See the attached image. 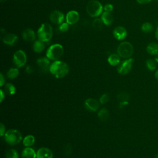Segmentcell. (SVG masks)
<instances>
[{"mask_svg": "<svg viewBox=\"0 0 158 158\" xmlns=\"http://www.w3.org/2000/svg\"><path fill=\"white\" fill-rule=\"evenodd\" d=\"M5 83V78L2 73H0V86H2Z\"/></svg>", "mask_w": 158, "mask_h": 158, "instance_id": "cell-38", "label": "cell"}, {"mask_svg": "<svg viewBox=\"0 0 158 158\" xmlns=\"http://www.w3.org/2000/svg\"><path fill=\"white\" fill-rule=\"evenodd\" d=\"M5 131H6V128L4 125L2 123H1L0 124V135L1 136H4L5 134Z\"/></svg>", "mask_w": 158, "mask_h": 158, "instance_id": "cell-34", "label": "cell"}, {"mask_svg": "<svg viewBox=\"0 0 158 158\" xmlns=\"http://www.w3.org/2000/svg\"><path fill=\"white\" fill-rule=\"evenodd\" d=\"M13 62L17 67L24 66L27 62V56L23 50L17 51L13 56Z\"/></svg>", "mask_w": 158, "mask_h": 158, "instance_id": "cell-7", "label": "cell"}, {"mask_svg": "<svg viewBox=\"0 0 158 158\" xmlns=\"http://www.w3.org/2000/svg\"><path fill=\"white\" fill-rule=\"evenodd\" d=\"M25 71L27 73L31 74L33 72V68L31 65H27L25 68Z\"/></svg>", "mask_w": 158, "mask_h": 158, "instance_id": "cell-36", "label": "cell"}, {"mask_svg": "<svg viewBox=\"0 0 158 158\" xmlns=\"http://www.w3.org/2000/svg\"><path fill=\"white\" fill-rule=\"evenodd\" d=\"M79 19V14L76 10H70L68 12L65 17L66 22H67L69 25L75 24L78 22Z\"/></svg>", "mask_w": 158, "mask_h": 158, "instance_id": "cell-13", "label": "cell"}, {"mask_svg": "<svg viewBox=\"0 0 158 158\" xmlns=\"http://www.w3.org/2000/svg\"><path fill=\"white\" fill-rule=\"evenodd\" d=\"M109 96L107 93L102 94L99 98V102L101 104H104L107 102H109Z\"/></svg>", "mask_w": 158, "mask_h": 158, "instance_id": "cell-31", "label": "cell"}, {"mask_svg": "<svg viewBox=\"0 0 158 158\" xmlns=\"http://www.w3.org/2000/svg\"><path fill=\"white\" fill-rule=\"evenodd\" d=\"M6 158H19V155L18 152L14 149H8L5 154Z\"/></svg>", "mask_w": 158, "mask_h": 158, "instance_id": "cell-27", "label": "cell"}, {"mask_svg": "<svg viewBox=\"0 0 158 158\" xmlns=\"http://www.w3.org/2000/svg\"><path fill=\"white\" fill-rule=\"evenodd\" d=\"M99 102L93 98H88L85 101V107L90 112H96L99 109Z\"/></svg>", "mask_w": 158, "mask_h": 158, "instance_id": "cell-10", "label": "cell"}, {"mask_svg": "<svg viewBox=\"0 0 158 158\" xmlns=\"http://www.w3.org/2000/svg\"><path fill=\"white\" fill-rule=\"evenodd\" d=\"M36 64L39 67L40 70L43 73H46L49 70L50 63L49 59L48 57H40L36 60Z\"/></svg>", "mask_w": 158, "mask_h": 158, "instance_id": "cell-11", "label": "cell"}, {"mask_svg": "<svg viewBox=\"0 0 158 158\" xmlns=\"http://www.w3.org/2000/svg\"><path fill=\"white\" fill-rule=\"evenodd\" d=\"M36 158H53V153L49 148L43 147L37 151Z\"/></svg>", "mask_w": 158, "mask_h": 158, "instance_id": "cell-14", "label": "cell"}, {"mask_svg": "<svg viewBox=\"0 0 158 158\" xmlns=\"http://www.w3.org/2000/svg\"><path fill=\"white\" fill-rule=\"evenodd\" d=\"M102 24H103V22L101 19H96L92 22V27L96 30H99L101 29L102 27Z\"/></svg>", "mask_w": 158, "mask_h": 158, "instance_id": "cell-29", "label": "cell"}, {"mask_svg": "<svg viewBox=\"0 0 158 158\" xmlns=\"http://www.w3.org/2000/svg\"><path fill=\"white\" fill-rule=\"evenodd\" d=\"M52 28L49 23H42L38 30L37 35L38 39L46 43L49 41L52 37Z\"/></svg>", "mask_w": 158, "mask_h": 158, "instance_id": "cell-2", "label": "cell"}, {"mask_svg": "<svg viewBox=\"0 0 158 158\" xmlns=\"http://www.w3.org/2000/svg\"><path fill=\"white\" fill-rule=\"evenodd\" d=\"M134 62L133 58H128L123 61L117 68V72L120 75H126L131 70Z\"/></svg>", "mask_w": 158, "mask_h": 158, "instance_id": "cell-8", "label": "cell"}, {"mask_svg": "<svg viewBox=\"0 0 158 158\" xmlns=\"http://www.w3.org/2000/svg\"><path fill=\"white\" fill-rule=\"evenodd\" d=\"M4 90V92L7 93L8 95H13L15 93L16 89L15 86L13 84L10 83H7L5 85Z\"/></svg>", "mask_w": 158, "mask_h": 158, "instance_id": "cell-24", "label": "cell"}, {"mask_svg": "<svg viewBox=\"0 0 158 158\" xmlns=\"http://www.w3.org/2000/svg\"><path fill=\"white\" fill-rule=\"evenodd\" d=\"M4 139L10 145H15L19 143L22 139L21 133L15 129H10L4 134Z\"/></svg>", "mask_w": 158, "mask_h": 158, "instance_id": "cell-6", "label": "cell"}, {"mask_svg": "<svg viewBox=\"0 0 158 158\" xmlns=\"http://www.w3.org/2000/svg\"><path fill=\"white\" fill-rule=\"evenodd\" d=\"M0 94H1V96H0L1 102H2V101H3V99H4V98H5V92H4L2 89H1V90H0Z\"/></svg>", "mask_w": 158, "mask_h": 158, "instance_id": "cell-40", "label": "cell"}, {"mask_svg": "<svg viewBox=\"0 0 158 158\" xmlns=\"http://www.w3.org/2000/svg\"><path fill=\"white\" fill-rule=\"evenodd\" d=\"M101 19L102 20L103 23L107 26L110 25L114 21V17L112 14L110 12L106 11L102 13Z\"/></svg>", "mask_w": 158, "mask_h": 158, "instance_id": "cell-17", "label": "cell"}, {"mask_svg": "<svg viewBox=\"0 0 158 158\" xmlns=\"http://www.w3.org/2000/svg\"><path fill=\"white\" fill-rule=\"evenodd\" d=\"M103 7L97 0H91L86 5V12L91 17H97L102 13Z\"/></svg>", "mask_w": 158, "mask_h": 158, "instance_id": "cell-4", "label": "cell"}, {"mask_svg": "<svg viewBox=\"0 0 158 158\" xmlns=\"http://www.w3.org/2000/svg\"><path fill=\"white\" fill-rule=\"evenodd\" d=\"M157 1H158V0H157Z\"/></svg>", "mask_w": 158, "mask_h": 158, "instance_id": "cell-46", "label": "cell"}, {"mask_svg": "<svg viewBox=\"0 0 158 158\" xmlns=\"http://www.w3.org/2000/svg\"><path fill=\"white\" fill-rule=\"evenodd\" d=\"M19 75V70L17 68H10L7 72V76L10 79H15Z\"/></svg>", "mask_w": 158, "mask_h": 158, "instance_id": "cell-26", "label": "cell"}, {"mask_svg": "<svg viewBox=\"0 0 158 158\" xmlns=\"http://www.w3.org/2000/svg\"><path fill=\"white\" fill-rule=\"evenodd\" d=\"M117 99L120 102L128 101L130 99L129 94L126 92H121L117 96Z\"/></svg>", "mask_w": 158, "mask_h": 158, "instance_id": "cell-30", "label": "cell"}, {"mask_svg": "<svg viewBox=\"0 0 158 158\" xmlns=\"http://www.w3.org/2000/svg\"><path fill=\"white\" fill-rule=\"evenodd\" d=\"M35 142V138L34 136L28 135L23 139V144L25 147H30L34 144Z\"/></svg>", "mask_w": 158, "mask_h": 158, "instance_id": "cell-22", "label": "cell"}, {"mask_svg": "<svg viewBox=\"0 0 158 158\" xmlns=\"http://www.w3.org/2000/svg\"><path fill=\"white\" fill-rule=\"evenodd\" d=\"M49 19L52 23L60 25L64 19V14L59 10H54L49 15Z\"/></svg>", "mask_w": 158, "mask_h": 158, "instance_id": "cell-9", "label": "cell"}, {"mask_svg": "<svg viewBox=\"0 0 158 158\" xmlns=\"http://www.w3.org/2000/svg\"><path fill=\"white\" fill-rule=\"evenodd\" d=\"M17 40H18L17 36L13 33H7L4 35L2 38V40L3 43L6 44L10 45V46H12L14 44H15L16 42L17 41Z\"/></svg>", "mask_w": 158, "mask_h": 158, "instance_id": "cell-15", "label": "cell"}, {"mask_svg": "<svg viewBox=\"0 0 158 158\" xmlns=\"http://www.w3.org/2000/svg\"><path fill=\"white\" fill-rule=\"evenodd\" d=\"M128 104V101H124V102H119V107L121 109V108H123L125 106H126Z\"/></svg>", "mask_w": 158, "mask_h": 158, "instance_id": "cell-39", "label": "cell"}, {"mask_svg": "<svg viewBox=\"0 0 158 158\" xmlns=\"http://www.w3.org/2000/svg\"><path fill=\"white\" fill-rule=\"evenodd\" d=\"M109 64L112 66H116L119 64L120 59L118 54H111L107 58Z\"/></svg>", "mask_w": 158, "mask_h": 158, "instance_id": "cell-21", "label": "cell"}, {"mask_svg": "<svg viewBox=\"0 0 158 158\" xmlns=\"http://www.w3.org/2000/svg\"><path fill=\"white\" fill-rule=\"evenodd\" d=\"M146 51L148 54L153 56L158 54V44L154 42H151L148 44L146 47Z\"/></svg>", "mask_w": 158, "mask_h": 158, "instance_id": "cell-19", "label": "cell"}, {"mask_svg": "<svg viewBox=\"0 0 158 158\" xmlns=\"http://www.w3.org/2000/svg\"><path fill=\"white\" fill-rule=\"evenodd\" d=\"M71 151H72V148H71V146L70 144H68L65 148V151H64V153L66 154V155H69V154H70V152H71Z\"/></svg>", "mask_w": 158, "mask_h": 158, "instance_id": "cell-35", "label": "cell"}, {"mask_svg": "<svg viewBox=\"0 0 158 158\" xmlns=\"http://www.w3.org/2000/svg\"><path fill=\"white\" fill-rule=\"evenodd\" d=\"M134 52L133 45L128 41L121 43L117 48V52L120 57L128 59L132 56Z\"/></svg>", "mask_w": 158, "mask_h": 158, "instance_id": "cell-5", "label": "cell"}, {"mask_svg": "<svg viewBox=\"0 0 158 158\" xmlns=\"http://www.w3.org/2000/svg\"><path fill=\"white\" fill-rule=\"evenodd\" d=\"M155 36H156V39L158 40V27H157L156 30V32H155Z\"/></svg>", "mask_w": 158, "mask_h": 158, "instance_id": "cell-41", "label": "cell"}, {"mask_svg": "<svg viewBox=\"0 0 158 158\" xmlns=\"http://www.w3.org/2000/svg\"><path fill=\"white\" fill-rule=\"evenodd\" d=\"M141 29L142 31H143L145 33H149L152 32L154 30V27L152 24L150 22H144L142 24L141 27Z\"/></svg>", "mask_w": 158, "mask_h": 158, "instance_id": "cell-25", "label": "cell"}, {"mask_svg": "<svg viewBox=\"0 0 158 158\" xmlns=\"http://www.w3.org/2000/svg\"><path fill=\"white\" fill-rule=\"evenodd\" d=\"M22 38L25 41L30 42L35 40L36 35L35 31L31 28H27L22 33Z\"/></svg>", "mask_w": 158, "mask_h": 158, "instance_id": "cell-16", "label": "cell"}, {"mask_svg": "<svg viewBox=\"0 0 158 158\" xmlns=\"http://www.w3.org/2000/svg\"><path fill=\"white\" fill-rule=\"evenodd\" d=\"M45 48L44 42L41 41L40 40L35 41L33 44V49L35 52L37 53H40L43 51Z\"/></svg>", "mask_w": 158, "mask_h": 158, "instance_id": "cell-20", "label": "cell"}, {"mask_svg": "<svg viewBox=\"0 0 158 158\" xmlns=\"http://www.w3.org/2000/svg\"><path fill=\"white\" fill-rule=\"evenodd\" d=\"M155 77H156V78L158 80V69L156 71V72H155Z\"/></svg>", "mask_w": 158, "mask_h": 158, "instance_id": "cell-42", "label": "cell"}, {"mask_svg": "<svg viewBox=\"0 0 158 158\" xmlns=\"http://www.w3.org/2000/svg\"><path fill=\"white\" fill-rule=\"evenodd\" d=\"M113 9H114V6L111 4H106L104 6V9L106 12H111L113 10Z\"/></svg>", "mask_w": 158, "mask_h": 158, "instance_id": "cell-33", "label": "cell"}, {"mask_svg": "<svg viewBox=\"0 0 158 158\" xmlns=\"http://www.w3.org/2000/svg\"><path fill=\"white\" fill-rule=\"evenodd\" d=\"M49 72L57 78H62L69 72V65L62 60H54L49 67Z\"/></svg>", "mask_w": 158, "mask_h": 158, "instance_id": "cell-1", "label": "cell"}, {"mask_svg": "<svg viewBox=\"0 0 158 158\" xmlns=\"http://www.w3.org/2000/svg\"><path fill=\"white\" fill-rule=\"evenodd\" d=\"M155 158H158V153H157V154L155 155Z\"/></svg>", "mask_w": 158, "mask_h": 158, "instance_id": "cell-44", "label": "cell"}, {"mask_svg": "<svg viewBox=\"0 0 158 158\" xmlns=\"http://www.w3.org/2000/svg\"><path fill=\"white\" fill-rule=\"evenodd\" d=\"M113 35L115 39L118 40H122L127 37V31L125 27L118 26L114 28L113 31Z\"/></svg>", "mask_w": 158, "mask_h": 158, "instance_id": "cell-12", "label": "cell"}, {"mask_svg": "<svg viewBox=\"0 0 158 158\" xmlns=\"http://www.w3.org/2000/svg\"><path fill=\"white\" fill-rule=\"evenodd\" d=\"M69 27V24L67 22H63L60 24L59 27V30L60 32H65L68 30Z\"/></svg>", "mask_w": 158, "mask_h": 158, "instance_id": "cell-32", "label": "cell"}, {"mask_svg": "<svg viewBox=\"0 0 158 158\" xmlns=\"http://www.w3.org/2000/svg\"><path fill=\"white\" fill-rule=\"evenodd\" d=\"M146 65L147 68L151 70V71H153L156 69V67H157V62L155 60L152 59H148L146 62Z\"/></svg>", "mask_w": 158, "mask_h": 158, "instance_id": "cell-28", "label": "cell"}, {"mask_svg": "<svg viewBox=\"0 0 158 158\" xmlns=\"http://www.w3.org/2000/svg\"><path fill=\"white\" fill-rule=\"evenodd\" d=\"M136 2L140 4H146L149 3L152 0H136Z\"/></svg>", "mask_w": 158, "mask_h": 158, "instance_id": "cell-37", "label": "cell"}, {"mask_svg": "<svg viewBox=\"0 0 158 158\" xmlns=\"http://www.w3.org/2000/svg\"><path fill=\"white\" fill-rule=\"evenodd\" d=\"M154 60L156 61L157 63H158V54H157V55L156 56V57H155Z\"/></svg>", "mask_w": 158, "mask_h": 158, "instance_id": "cell-43", "label": "cell"}, {"mask_svg": "<svg viewBox=\"0 0 158 158\" xmlns=\"http://www.w3.org/2000/svg\"><path fill=\"white\" fill-rule=\"evenodd\" d=\"M64 53V48L60 44L56 43L51 45L46 51V57L49 60H57L60 59Z\"/></svg>", "mask_w": 158, "mask_h": 158, "instance_id": "cell-3", "label": "cell"}, {"mask_svg": "<svg viewBox=\"0 0 158 158\" xmlns=\"http://www.w3.org/2000/svg\"><path fill=\"white\" fill-rule=\"evenodd\" d=\"M22 158H36V152L30 147H26L22 152Z\"/></svg>", "mask_w": 158, "mask_h": 158, "instance_id": "cell-18", "label": "cell"}, {"mask_svg": "<svg viewBox=\"0 0 158 158\" xmlns=\"http://www.w3.org/2000/svg\"><path fill=\"white\" fill-rule=\"evenodd\" d=\"M6 1V0H1V2H2V1Z\"/></svg>", "mask_w": 158, "mask_h": 158, "instance_id": "cell-45", "label": "cell"}, {"mask_svg": "<svg viewBox=\"0 0 158 158\" xmlns=\"http://www.w3.org/2000/svg\"><path fill=\"white\" fill-rule=\"evenodd\" d=\"M98 118L101 121H106L109 118V112L107 109L102 108L99 110L98 113Z\"/></svg>", "mask_w": 158, "mask_h": 158, "instance_id": "cell-23", "label": "cell"}]
</instances>
